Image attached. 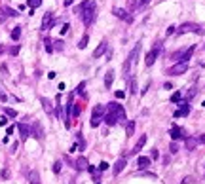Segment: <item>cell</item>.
<instances>
[{
    "mask_svg": "<svg viewBox=\"0 0 205 184\" xmlns=\"http://www.w3.org/2000/svg\"><path fill=\"white\" fill-rule=\"evenodd\" d=\"M76 13L82 15L84 25L89 27L91 23L95 21V17H97V4L93 2V0H84L80 6H76Z\"/></svg>",
    "mask_w": 205,
    "mask_h": 184,
    "instance_id": "obj_1",
    "label": "cell"
},
{
    "mask_svg": "<svg viewBox=\"0 0 205 184\" xmlns=\"http://www.w3.org/2000/svg\"><path fill=\"white\" fill-rule=\"evenodd\" d=\"M108 112H112V114H116V118H118V123H125V110H124V106L122 104H118L116 101H112V103H108Z\"/></svg>",
    "mask_w": 205,
    "mask_h": 184,
    "instance_id": "obj_2",
    "label": "cell"
},
{
    "mask_svg": "<svg viewBox=\"0 0 205 184\" xmlns=\"http://www.w3.org/2000/svg\"><path fill=\"white\" fill-rule=\"evenodd\" d=\"M105 118V106L103 104H97L93 108V112H91V127H99L101 122Z\"/></svg>",
    "mask_w": 205,
    "mask_h": 184,
    "instance_id": "obj_3",
    "label": "cell"
},
{
    "mask_svg": "<svg viewBox=\"0 0 205 184\" xmlns=\"http://www.w3.org/2000/svg\"><path fill=\"white\" fill-rule=\"evenodd\" d=\"M186 32H196V34H203V29L199 25H196V23H184V25H180L177 29V36L180 34H186Z\"/></svg>",
    "mask_w": 205,
    "mask_h": 184,
    "instance_id": "obj_4",
    "label": "cell"
},
{
    "mask_svg": "<svg viewBox=\"0 0 205 184\" xmlns=\"http://www.w3.org/2000/svg\"><path fill=\"white\" fill-rule=\"evenodd\" d=\"M159 51H162V44H156L154 48L146 53V59H144V65L146 66H152L154 65V61H156V57L159 55Z\"/></svg>",
    "mask_w": 205,
    "mask_h": 184,
    "instance_id": "obj_5",
    "label": "cell"
},
{
    "mask_svg": "<svg viewBox=\"0 0 205 184\" xmlns=\"http://www.w3.org/2000/svg\"><path fill=\"white\" fill-rule=\"evenodd\" d=\"M186 70H188V63H177L175 66H171L167 70V74L169 76H180V74H184Z\"/></svg>",
    "mask_w": 205,
    "mask_h": 184,
    "instance_id": "obj_6",
    "label": "cell"
},
{
    "mask_svg": "<svg viewBox=\"0 0 205 184\" xmlns=\"http://www.w3.org/2000/svg\"><path fill=\"white\" fill-rule=\"evenodd\" d=\"M178 110H175V114L173 116L175 118H184V116H188V112H190V104H188V101H178Z\"/></svg>",
    "mask_w": 205,
    "mask_h": 184,
    "instance_id": "obj_7",
    "label": "cell"
},
{
    "mask_svg": "<svg viewBox=\"0 0 205 184\" xmlns=\"http://www.w3.org/2000/svg\"><path fill=\"white\" fill-rule=\"evenodd\" d=\"M112 13L116 15L118 19L125 21V23H133V15H129V12H127V10H124V8H114V10H112Z\"/></svg>",
    "mask_w": 205,
    "mask_h": 184,
    "instance_id": "obj_8",
    "label": "cell"
},
{
    "mask_svg": "<svg viewBox=\"0 0 205 184\" xmlns=\"http://www.w3.org/2000/svg\"><path fill=\"white\" fill-rule=\"evenodd\" d=\"M31 135L38 141H44V127L40 125V122H34L32 127H31Z\"/></svg>",
    "mask_w": 205,
    "mask_h": 184,
    "instance_id": "obj_9",
    "label": "cell"
},
{
    "mask_svg": "<svg viewBox=\"0 0 205 184\" xmlns=\"http://www.w3.org/2000/svg\"><path fill=\"white\" fill-rule=\"evenodd\" d=\"M51 25H53V13L51 12H46L44 13V19H42V31L51 29Z\"/></svg>",
    "mask_w": 205,
    "mask_h": 184,
    "instance_id": "obj_10",
    "label": "cell"
},
{
    "mask_svg": "<svg viewBox=\"0 0 205 184\" xmlns=\"http://www.w3.org/2000/svg\"><path fill=\"white\" fill-rule=\"evenodd\" d=\"M169 135H171V139L173 141H178V139H186V135H184V129L182 127H171V131H169Z\"/></svg>",
    "mask_w": 205,
    "mask_h": 184,
    "instance_id": "obj_11",
    "label": "cell"
},
{
    "mask_svg": "<svg viewBox=\"0 0 205 184\" xmlns=\"http://www.w3.org/2000/svg\"><path fill=\"white\" fill-rule=\"evenodd\" d=\"M17 129H19V135H21V141H27L31 137V127L27 123H17Z\"/></svg>",
    "mask_w": 205,
    "mask_h": 184,
    "instance_id": "obj_12",
    "label": "cell"
},
{
    "mask_svg": "<svg viewBox=\"0 0 205 184\" xmlns=\"http://www.w3.org/2000/svg\"><path fill=\"white\" fill-rule=\"evenodd\" d=\"M146 141H148V137L146 135H141V139L137 141V144L133 146V150H131V156H135V154H139L141 150H143V146L146 144Z\"/></svg>",
    "mask_w": 205,
    "mask_h": 184,
    "instance_id": "obj_13",
    "label": "cell"
},
{
    "mask_svg": "<svg viewBox=\"0 0 205 184\" xmlns=\"http://www.w3.org/2000/svg\"><path fill=\"white\" fill-rule=\"evenodd\" d=\"M106 50H108V46H106V40H103V42L97 46V48H95V51H93V57H95V59H99L101 55H105V53H106Z\"/></svg>",
    "mask_w": 205,
    "mask_h": 184,
    "instance_id": "obj_14",
    "label": "cell"
},
{
    "mask_svg": "<svg viewBox=\"0 0 205 184\" xmlns=\"http://www.w3.org/2000/svg\"><path fill=\"white\" fill-rule=\"evenodd\" d=\"M125 165H127L125 157H120L118 162H116V165H114V169H112V171H114V177H116V175H120V173H122V171L125 169Z\"/></svg>",
    "mask_w": 205,
    "mask_h": 184,
    "instance_id": "obj_15",
    "label": "cell"
},
{
    "mask_svg": "<svg viewBox=\"0 0 205 184\" xmlns=\"http://www.w3.org/2000/svg\"><path fill=\"white\" fill-rule=\"evenodd\" d=\"M103 120H105V123H106L108 127H112V125H116V123H118V118H116V114H112V112H106Z\"/></svg>",
    "mask_w": 205,
    "mask_h": 184,
    "instance_id": "obj_16",
    "label": "cell"
},
{
    "mask_svg": "<svg viewBox=\"0 0 205 184\" xmlns=\"http://www.w3.org/2000/svg\"><path fill=\"white\" fill-rule=\"evenodd\" d=\"M196 51V46H190V48L186 50V51H182V55H180V59H178V63H188V59L192 57V53Z\"/></svg>",
    "mask_w": 205,
    "mask_h": 184,
    "instance_id": "obj_17",
    "label": "cell"
},
{
    "mask_svg": "<svg viewBox=\"0 0 205 184\" xmlns=\"http://www.w3.org/2000/svg\"><path fill=\"white\" fill-rule=\"evenodd\" d=\"M87 165H89V163H87V159H85L84 156H80V157L76 159V162H74V167H76L78 171H85V169H87Z\"/></svg>",
    "mask_w": 205,
    "mask_h": 184,
    "instance_id": "obj_18",
    "label": "cell"
},
{
    "mask_svg": "<svg viewBox=\"0 0 205 184\" xmlns=\"http://www.w3.org/2000/svg\"><path fill=\"white\" fill-rule=\"evenodd\" d=\"M40 103H42V106H44L46 114H48V116H51V114H53V106H51L50 99H46V97H40Z\"/></svg>",
    "mask_w": 205,
    "mask_h": 184,
    "instance_id": "obj_19",
    "label": "cell"
},
{
    "mask_svg": "<svg viewBox=\"0 0 205 184\" xmlns=\"http://www.w3.org/2000/svg\"><path fill=\"white\" fill-rule=\"evenodd\" d=\"M114 74H116V72H114L112 68H110V70H106V74H105V87H106V89H110V87H112V82H114Z\"/></svg>",
    "mask_w": 205,
    "mask_h": 184,
    "instance_id": "obj_20",
    "label": "cell"
},
{
    "mask_svg": "<svg viewBox=\"0 0 205 184\" xmlns=\"http://www.w3.org/2000/svg\"><path fill=\"white\" fill-rule=\"evenodd\" d=\"M139 53H141V42H137V44H135V48H133V51L129 53V57H127V59H129L131 63H135V61H137V57H139Z\"/></svg>",
    "mask_w": 205,
    "mask_h": 184,
    "instance_id": "obj_21",
    "label": "cell"
},
{
    "mask_svg": "<svg viewBox=\"0 0 205 184\" xmlns=\"http://www.w3.org/2000/svg\"><path fill=\"white\" fill-rule=\"evenodd\" d=\"M150 163H152V159L146 157V156H139V159H137V165H139V169H146Z\"/></svg>",
    "mask_w": 205,
    "mask_h": 184,
    "instance_id": "obj_22",
    "label": "cell"
},
{
    "mask_svg": "<svg viewBox=\"0 0 205 184\" xmlns=\"http://www.w3.org/2000/svg\"><path fill=\"white\" fill-rule=\"evenodd\" d=\"M184 143H186V150H194L198 146V139H194V137H186Z\"/></svg>",
    "mask_w": 205,
    "mask_h": 184,
    "instance_id": "obj_23",
    "label": "cell"
},
{
    "mask_svg": "<svg viewBox=\"0 0 205 184\" xmlns=\"http://www.w3.org/2000/svg\"><path fill=\"white\" fill-rule=\"evenodd\" d=\"M29 184H40V175H38V171H31V173H29Z\"/></svg>",
    "mask_w": 205,
    "mask_h": 184,
    "instance_id": "obj_24",
    "label": "cell"
},
{
    "mask_svg": "<svg viewBox=\"0 0 205 184\" xmlns=\"http://www.w3.org/2000/svg\"><path fill=\"white\" fill-rule=\"evenodd\" d=\"M129 93L131 95L137 93V76H131V80H129Z\"/></svg>",
    "mask_w": 205,
    "mask_h": 184,
    "instance_id": "obj_25",
    "label": "cell"
},
{
    "mask_svg": "<svg viewBox=\"0 0 205 184\" xmlns=\"http://www.w3.org/2000/svg\"><path fill=\"white\" fill-rule=\"evenodd\" d=\"M125 133H127V137H131L135 133V122L133 120L131 122H125Z\"/></svg>",
    "mask_w": 205,
    "mask_h": 184,
    "instance_id": "obj_26",
    "label": "cell"
},
{
    "mask_svg": "<svg viewBox=\"0 0 205 184\" xmlns=\"http://www.w3.org/2000/svg\"><path fill=\"white\" fill-rule=\"evenodd\" d=\"M10 36H12V40H13V42H17V40L21 38V27H13V31H12V34H10Z\"/></svg>",
    "mask_w": 205,
    "mask_h": 184,
    "instance_id": "obj_27",
    "label": "cell"
},
{
    "mask_svg": "<svg viewBox=\"0 0 205 184\" xmlns=\"http://www.w3.org/2000/svg\"><path fill=\"white\" fill-rule=\"evenodd\" d=\"M87 42H89V36H87V34H84V36H82V40L78 42V50H85V48H87Z\"/></svg>",
    "mask_w": 205,
    "mask_h": 184,
    "instance_id": "obj_28",
    "label": "cell"
},
{
    "mask_svg": "<svg viewBox=\"0 0 205 184\" xmlns=\"http://www.w3.org/2000/svg\"><path fill=\"white\" fill-rule=\"evenodd\" d=\"M40 4H42V0H27V6H29L31 10H36Z\"/></svg>",
    "mask_w": 205,
    "mask_h": 184,
    "instance_id": "obj_29",
    "label": "cell"
},
{
    "mask_svg": "<svg viewBox=\"0 0 205 184\" xmlns=\"http://www.w3.org/2000/svg\"><path fill=\"white\" fill-rule=\"evenodd\" d=\"M4 114H6L8 118H17V112H15L13 108H8V106L4 108Z\"/></svg>",
    "mask_w": 205,
    "mask_h": 184,
    "instance_id": "obj_30",
    "label": "cell"
},
{
    "mask_svg": "<svg viewBox=\"0 0 205 184\" xmlns=\"http://www.w3.org/2000/svg\"><path fill=\"white\" fill-rule=\"evenodd\" d=\"M44 44H46V51L51 53V51H53V46H51L53 42H51V38H46V40H44Z\"/></svg>",
    "mask_w": 205,
    "mask_h": 184,
    "instance_id": "obj_31",
    "label": "cell"
},
{
    "mask_svg": "<svg viewBox=\"0 0 205 184\" xmlns=\"http://www.w3.org/2000/svg\"><path fill=\"white\" fill-rule=\"evenodd\" d=\"M78 114H80V104H74V103H72V110H71V116H72V118H78Z\"/></svg>",
    "mask_w": 205,
    "mask_h": 184,
    "instance_id": "obj_32",
    "label": "cell"
},
{
    "mask_svg": "<svg viewBox=\"0 0 205 184\" xmlns=\"http://www.w3.org/2000/svg\"><path fill=\"white\" fill-rule=\"evenodd\" d=\"M76 93H78V95H84V93H85V82H80V84H78Z\"/></svg>",
    "mask_w": 205,
    "mask_h": 184,
    "instance_id": "obj_33",
    "label": "cell"
},
{
    "mask_svg": "<svg viewBox=\"0 0 205 184\" xmlns=\"http://www.w3.org/2000/svg\"><path fill=\"white\" fill-rule=\"evenodd\" d=\"M4 10H6V13H8V17H17V15H19V12H15V10H12V8H6V6H4Z\"/></svg>",
    "mask_w": 205,
    "mask_h": 184,
    "instance_id": "obj_34",
    "label": "cell"
},
{
    "mask_svg": "<svg viewBox=\"0 0 205 184\" xmlns=\"http://www.w3.org/2000/svg\"><path fill=\"white\" fill-rule=\"evenodd\" d=\"M8 19V13H6V10L4 8H0V23H4Z\"/></svg>",
    "mask_w": 205,
    "mask_h": 184,
    "instance_id": "obj_35",
    "label": "cell"
},
{
    "mask_svg": "<svg viewBox=\"0 0 205 184\" xmlns=\"http://www.w3.org/2000/svg\"><path fill=\"white\" fill-rule=\"evenodd\" d=\"M127 6H129V10L133 12L137 6H139V2H137V0H127Z\"/></svg>",
    "mask_w": 205,
    "mask_h": 184,
    "instance_id": "obj_36",
    "label": "cell"
},
{
    "mask_svg": "<svg viewBox=\"0 0 205 184\" xmlns=\"http://www.w3.org/2000/svg\"><path fill=\"white\" fill-rule=\"evenodd\" d=\"M169 152H171V154H177V152H178V144H177L175 141L171 143V146H169Z\"/></svg>",
    "mask_w": 205,
    "mask_h": 184,
    "instance_id": "obj_37",
    "label": "cell"
},
{
    "mask_svg": "<svg viewBox=\"0 0 205 184\" xmlns=\"http://www.w3.org/2000/svg\"><path fill=\"white\" fill-rule=\"evenodd\" d=\"M19 50H21L19 46H12V48H10V55H13V57H15V55L19 53Z\"/></svg>",
    "mask_w": 205,
    "mask_h": 184,
    "instance_id": "obj_38",
    "label": "cell"
},
{
    "mask_svg": "<svg viewBox=\"0 0 205 184\" xmlns=\"http://www.w3.org/2000/svg\"><path fill=\"white\" fill-rule=\"evenodd\" d=\"M78 143H80V150H85V143L82 139V133H78Z\"/></svg>",
    "mask_w": 205,
    "mask_h": 184,
    "instance_id": "obj_39",
    "label": "cell"
},
{
    "mask_svg": "<svg viewBox=\"0 0 205 184\" xmlns=\"http://www.w3.org/2000/svg\"><path fill=\"white\" fill-rule=\"evenodd\" d=\"M178 101H180V93L177 91V93H173V95H171V103H178Z\"/></svg>",
    "mask_w": 205,
    "mask_h": 184,
    "instance_id": "obj_40",
    "label": "cell"
},
{
    "mask_svg": "<svg viewBox=\"0 0 205 184\" xmlns=\"http://www.w3.org/2000/svg\"><path fill=\"white\" fill-rule=\"evenodd\" d=\"M159 157V152L156 150V148H152V152H150V159H158Z\"/></svg>",
    "mask_w": 205,
    "mask_h": 184,
    "instance_id": "obj_41",
    "label": "cell"
},
{
    "mask_svg": "<svg viewBox=\"0 0 205 184\" xmlns=\"http://www.w3.org/2000/svg\"><path fill=\"white\" fill-rule=\"evenodd\" d=\"M53 173H55V175L61 173V162H55V163H53Z\"/></svg>",
    "mask_w": 205,
    "mask_h": 184,
    "instance_id": "obj_42",
    "label": "cell"
},
{
    "mask_svg": "<svg viewBox=\"0 0 205 184\" xmlns=\"http://www.w3.org/2000/svg\"><path fill=\"white\" fill-rule=\"evenodd\" d=\"M0 101H2V103H6V101H8V95L4 93V89H2V87H0Z\"/></svg>",
    "mask_w": 205,
    "mask_h": 184,
    "instance_id": "obj_43",
    "label": "cell"
},
{
    "mask_svg": "<svg viewBox=\"0 0 205 184\" xmlns=\"http://www.w3.org/2000/svg\"><path fill=\"white\" fill-rule=\"evenodd\" d=\"M106 169H108V163L106 162H101L99 163V171H106Z\"/></svg>",
    "mask_w": 205,
    "mask_h": 184,
    "instance_id": "obj_44",
    "label": "cell"
},
{
    "mask_svg": "<svg viewBox=\"0 0 205 184\" xmlns=\"http://www.w3.org/2000/svg\"><path fill=\"white\" fill-rule=\"evenodd\" d=\"M148 4H150V0H141V2H139V6H137V8H141V10H143V8H144V6H148Z\"/></svg>",
    "mask_w": 205,
    "mask_h": 184,
    "instance_id": "obj_45",
    "label": "cell"
},
{
    "mask_svg": "<svg viewBox=\"0 0 205 184\" xmlns=\"http://www.w3.org/2000/svg\"><path fill=\"white\" fill-rule=\"evenodd\" d=\"M68 29H71V25H68V23H65L63 29H61V34H66V32H68Z\"/></svg>",
    "mask_w": 205,
    "mask_h": 184,
    "instance_id": "obj_46",
    "label": "cell"
},
{
    "mask_svg": "<svg viewBox=\"0 0 205 184\" xmlns=\"http://www.w3.org/2000/svg\"><path fill=\"white\" fill-rule=\"evenodd\" d=\"M0 125H8V116H6V114L0 118Z\"/></svg>",
    "mask_w": 205,
    "mask_h": 184,
    "instance_id": "obj_47",
    "label": "cell"
},
{
    "mask_svg": "<svg viewBox=\"0 0 205 184\" xmlns=\"http://www.w3.org/2000/svg\"><path fill=\"white\" fill-rule=\"evenodd\" d=\"M190 182H194V177H186L184 180H182V184H190Z\"/></svg>",
    "mask_w": 205,
    "mask_h": 184,
    "instance_id": "obj_48",
    "label": "cell"
},
{
    "mask_svg": "<svg viewBox=\"0 0 205 184\" xmlns=\"http://www.w3.org/2000/svg\"><path fill=\"white\" fill-rule=\"evenodd\" d=\"M0 175H2V178H8L10 177V171L8 169H2V173H0Z\"/></svg>",
    "mask_w": 205,
    "mask_h": 184,
    "instance_id": "obj_49",
    "label": "cell"
},
{
    "mask_svg": "<svg viewBox=\"0 0 205 184\" xmlns=\"http://www.w3.org/2000/svg\"><path fill=\"white\" fill-rule=\"evenodd\" d=\"M198 143H201V144H205V133H203V135H199V137H198Z\"/></svg>",
    "mask_w": 205,
    "mask_h": 184,
    "instance_id": "obj_50",
    "label": "cell"
},
{
    "mask_svg": "<svg viewBox=\"0 0 205 184\" xmlns=\"http://www.w3.org/2000/svg\"><path fill=\"white\" fill-rule=\"evenodd\" d=\"M55 48H57V50H63V42H61V40L55 42Z\"/></svg>",
    "mask_w": 205,
    "mask_h": 184,
    "instance_id": "obj_51",
    "label": "cell"
},
{
    "mask_svg": "<svg viewBox=\"0 0 205 184\" xmlns=\"http://www.w3.org/2000/svg\"><path fill=\"white\" fill-rule=\"evenodd\" d=\"M194 95H196V89H194V87H192V89H190V91H188V99H192V97H194Z\"/></svg>",
    "mask_w": 205,
    "mask_h": 184,
    "instance_id": "obj_52",
    "label": "cell"
},
{
    "mask_svg": "<svg viewBox=\"0 0 205 184\" xmlns=\"http://www.w3.org/2000/svg\"><path fill=\"white\" fill-rule=\"evenodd\" d=\"M116 99H124V91H116Z\"/></svg>",
    "mask_w": 205,
    "mask_h": 184,
    "instance_id": "obj_53",
    "label": "cell"
},
{
    "mask_svg": "<svg viewBox=\"0 0 205 184\" xmlns=\"http://www.w3.org/2000/svg\"><path fill=\"white\" fill-rule=\"evenodd\" d=\"M13 129H15V127H13V125H10V127L6 129V133H8V135H12V133H13Z\"/></svg>",
    "mask_w": 205,
    "mask_h": 184,
    "instance_id": "obj_54",
    "label": "cell"
},
{
    "mask_svg": "<svg viewBox=\"0 0 205 184\" xmlns=\"http://www.w3.org/2000/svg\"><path fill=\"white\" fill-rule=\"evenodd\" d=\"M175 31H177V29H175V27H169V29H167V34H173V32H175Z\"/></svg>",
    "mask_w": 205,
    "mask_h": 184,
    "instance_id": "obj_55",
    "label": "cell"
},
{
    "mask_svg": "<svg viewBox=\"0 0 205 184\" xmlns=\"http://www.w3.org/2000/svg\"><path fill=\"white\" fill-rule=\"evenodd\" d=\"M95 184H101V182H95Z\"/></svg>",
    "mask_w": 205,
    "mask_h": 184,
    "instance_id": "obj_56",
    "label": "cell"
}]
</instances>
